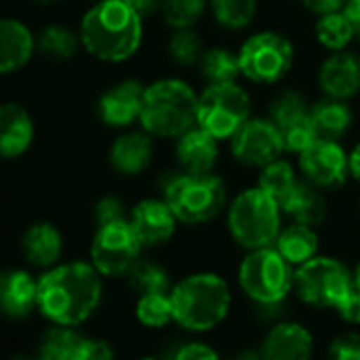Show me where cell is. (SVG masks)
<instances>
[{
	"instance_id": "6da1fadb",
	"label": "cell",
	"mask_w": 360,
	"mask_h": 360,
	"mask_svg": "<svg viewBox=\"0 0 360 360\" xmlns=\"http://www.w3.org/2000/svg\"><path fill=\"white\" fill-rule=\"evenodd\" d=\"M100 276L94 265L81 261L49 269L39 280V309L60 326L85 322L102 299Z\"/></svg>"
},
{
	"instance_id": "7a4b0ae2",
	"label": "cell",
	"mask_w": 360,
	"mask_h": 360,
	"mask_svg": "<svg viewBox=\"0 0 360 360\" xmlns=\"http://www.w3.org/2000/svg\"><path fill=\"white\" fill-rule=\"evenodd\" d=\"M142 20L123 0H100L81 22V45L102 62H125L142 45Z\"/></svg>"
},
{
	"instance_id": "3957f363",
	"label": "cell",
	"mask_w": 360,
	"mask_h": 360,
	"mask_svg": "<svg viewBox=\"0 0 360 360\" xmlns=\"http://www.w3.org/2000/svg\"><path fill=\"white\" fill-rule=\"evenodd\" d=\"M174 322L193 333H206L225 322L231 309V288L212 271H198L178 280L172 290Z\"/></svg>"
},
{
	"instance_id": "277c9868",
	"label": "cell",
	"mask_w": 360,
	"mask_h": 360,
	"mask_svg": "<svg viewBox=\"0 0 360 360\" xmlns=\"http://www.w3.org/2000/svg\"><path fill=\"white\" fill-rule=\"evenodd\" d=\"M198 98L183 79H159L146 85L138 121L153 138H178L195 125Z\"/></svg>"
},
{
	"instance_id": "5b68a950",
	"label": "cell",
	"mask_w": 360,
	"mask_h": 360,
	"mask_svg": "<svg viewBox=\"0 0 360 360\" xmlns=\"http://www.w3.org/2000/svg\"><path fill=\"white\" fill-rule=\"evenodd\" d=\"M282 208L259 185L242 191L227 210V227L236 244L246 250L274 246L282 229Z\"/></svg>"
},
{
	"instance_id": "8992f818",
	"label": "cell",
	"mask_w": 360,
	"mask_h": 360,
	"mask_svg": "<svg viewBox=\"0 0 360 360\" xmlns=\"http://www.w3.org/2000/svg\"><path fill=\"white\" fill-rule=\"evenodd\" d=\"M163 200L174 210L178 223L204 225L214 221L227 204V185L217 174H178L163 187Z\"/></svg>"
},
{
	"instance_id": "52a82bcc",
	"label": "cell",
	"mask_w": 360,
	"mask_h": 360,
	"mask_svg": "<svg viewBox=\"0 0 360 360\" xmlns=\"http://www.w3.org/2000/svg\"><path fill=\"white\" fill-rule=\"evenodd\" d=\"M240 288L259 305H278L295 288V267L274 248L248 250L238 269Z\"/></svg>"
},
{
	"instance_id": "ba28073f",
	"label": "cell",
	"mask_w": 360,
	"mask_h": 360,
	"mask_svg": "<svg viewBox=\"0 0 360 360\" xmlns=\"http://www.w3.org/2000/svg\"><path fill=\"white\" fill-rule=\"evenodd\" d=\"M240 70L250 83H280L295 64V47L290 39L276 30H261L248 37L240 51Z\"/></svg>"
},
{
	"instance_id": "9c48e42d",
	"label": "cell",
	"mask_w": 360,
	"mask_h": 360,
	"mask_svg": "<svg viewBox=\"0 0 360 360\" xmlns=\"http://www.w3.org/2000/svg\"><path fill=\"white\" fill-rule=\"evenodd\" d=\"M250 96L240 83L208 85L198 98L195 125L217 140H231L236 131L252 117Z\"/></svg>"
},
{
	"instance_id": "30bf717a",
	"label": "cell",
	"mask_w": 360,
	"mask_h": 360,
	"mask_svg": "<svg viewBox=\"0 0 360 360\" xmlns=\"http://www.w3.org/2000/svg\"><path fill=\"white\" fill-rule=\"evenodd\" d=\"M352 286V269H347L339 259L316 255L314 259L295 267L292 290L311 307L335 309Z\"/></svg>"
},
{
	"instance_id": "8fae6325",
	"label": "cell",
	"mask_w": 360,
	"mask_h": 360,
	"mask_svg": "<svg viewBox=\"0 0 360 360\" xmlns=\"http://www.w3.org/2000/svg\"><path fill=\"white\" fill-rule=\"evenodd\" d=\"M142 242L129 221L100 225L91 242V265L108 278L127 276L140 261Z\"/></svg>"
},
{
	"instance_id": "7c38bea8",
	"label": "cell",
	"mask_w": 360,
	"mask_h": 360,
	"mask_svg": "<svg viewBox=\"0 0 360 360\" xmlns=\"http://www.w3.org/2000/svg\"><path fill=\"white\" fill-rule=\"evenodd\" d=\"M229 148L236 161L259 169L286 153L282 131L269 117H250L229 140Z\"/></svg>"
},
{
	"instance_id": "4fadbf2b",
	"label": "cell",
	"mask_w": 360,
	"mask_h": 360,
	"mask_svg": "<svg viewBox=\"0 0 360 360\" xmlns=\"http://www.w3.org/2000/svg\"><path fill=\"white\" fill-rule=\"evenodd\" d=\"M299 169L311 185L326 189H339L349 178V153L339 140L318 138L299 155Z\"/></svg>"
},
{
	"instance_id": "5bb4252c",
	"label": "cell",
	"mask_w": 360,
	"mask_h": 360,
	"mask_svg": "<svg viewBox=\"0 0 360 360\" xmlns=\"http://www.w3.org/2000/svg\"><path fill=\"white\" fill-rule=\"evenodd\" d=\"M318 87L324 96L352 100L360 94V56L354 51L330 53L318 70Z\"/></svg>"
},
{
	"instance_id": "9a60e30c",
	"label": "cell",
	"mask_w": 360,
	"mask_h": 360,
	"mask_svg": "<svg viewBox=\"0 0 360 360\" xmlns=\"http://www.w3.org/2000/svg\"><path fill=\"white\" fill-rule=\"evenodd\" d=\"M259 356L261 360H311L314 337L299 322H278L267 330Z\"/></svg>"
},
{
	"instance_id": "2e32d148",
	"label": "cell",
	"mask_w": 360,
	"mask_h": 360,
	"mask_svg": "<svg viewBox=\"0 0 360 360\" xmlns=\"http://www.w3.org/2000/svg\"><path fill=\"white\" fill-rule=\"evenodd\" d=\"M129 225L142 246H161L176 233L178 219L165 200H142L129 212Z\"/></svg>"
},
{
	"instance_id": "e0dca14e",
	"label": "cell",
	"mask_w": 360,
	"mask_h": 360,
	"mask_svg": "<svg viewBox=\"0 0 360 360\" xmlns=\"http://www.w3.org/2000/svg\"><path fill=\"white\" fill-rule=\"evenodd\" d=\"M219 142L212 134L202 129L200 125H193L183 136L176 138V159L183 167L185 174L191 176H206L214 174V167L219 163Z\"/></svg>"
},
{
	"instance_id": "ac0fdd59",
	"label": "cell",
	"mask_w": 360,
	"mask_h": 360,
	"mask_svg": "<svg viewBox=\"0 0 360 360\" xmlns=\"http://www.w3.org/2000/svg\"><path fill=\"white\" fill-rule=\"evenodd\" d=\"M144 85L136 79H125L102 94L98 102L100 119L110 127H127L142 112Z\"/></svg>"
},
{
	"instance_id": "d6986e66",
	"label": "cell",
	"mask_w": 360,
	"mask_h": 360,
	"mask_svg": "<svg viewBox=\"0 0 360 360\" xmlns=\"http://www.w3.org/2000/svg\"><path fill=\"white\" fill-rule=\"evenodd\" d=\"M34 138V123L28 110L20 104L0 106V157L15 159L24 155Z\"/></svg>"
},
{
	"instance_id": "ffe728a7",
	"label": "cell",
	"mask_w": 360,
	"mask_h": 360,
	"mask_svg": "<svg viewBox=\"0 0 360 360\" xmlns=\"http://www.w3.org/2000/svg\"><path fill=\"white\" fill-rule=\"evenodd\" d=\"M153 155L155 144L148 131H127L112 142L110 165L123 176H138L150 165Z\"/></svg>"
},
{
	"instance_id": "44dd1931",
	"label": "cell",
	"mask_w": 360,
	"mask_h": 360,
	"mask_svg": "<svg viewBox=\"0 0 360 360\" xmlns=\"http://www.w3.org/2000/svg\"><path fill=\"white\" fill-rule=\"evenodd\" d=\"M280 208L284 217H290L292 223L309 225V227H320L326 219V198L324 191L309 180L301 178L299 185L280 202Z\"/></svg>"
},
{
	"instance_id": "7402d4cb",
	"label": "cell",
	"mask_w": 360,
	"mask_h": 360,
	"mask_svg": "<svg viewBox=\"0 0 360 360\" xmlns=\"http://www.w3.org/2000/svg\"><path fill=\"white\" fill-rule=\"evenodd\" d=\"M37 49L32 32L18 20H0V75L24 68Z\"/></svg>"
},
{
	"instance_id": "603a6c76",
	"label": "cell",
	"mask_w": 360,
	"mask_h": 360,
	"mask_svg": "<svg viewBox=\"0 0 360 360\" xmlns=\"http://www.w3.org/2000/svg\"><path fill=\"white\" fill-rule=\"evenodd\" d=\"M39 282L28 271L11 269L0 274V309L7 316L22 318L37 305Z\"/></svg>"
},
{
	"instance_id": "cb8c5ba5",
	"label": "cell",
	"mask_w": 360,
	"mask_h": 360,
	"mask_svg": "<svg viewBox=\"0 0 360 360\" xmlns=\"http://www.w3.org/2000/svg\"><path fill=\"white\" fill-rule=\"evenodd\" d=\"M309 117L316 136L326 140H339L341 136L347 134V129L354 123V112L349 104L345 100H337L328 96H324L322 100L309 106Z\"/></svg>"
},
{
	"instance_id": "d4e9b609",
	"label": "cell",
	"mask_w": 360,
	"mask_h": 360,
	"mask_svg": "<svg viewBox=\"0 0 360 360\" xmlns=\"http://www.w3.org/2000/svg\"><path fill=\"white\" fill-rule=\"evenodd\" d=\"M274 248L292 265L299 267L305 261L314 259L320 248V238L316 233V227L301 225V223H290L288 227H282Z\"/></svg>"
},
{
	"instance_id": "484cf974",
	"label": "cell",
	"mask_w": 360,
	"mask_h": 360,
	"mask_svg": "<svg viewBox=\"0 0 360 360\" xmlns=\"http://www.w3.org/2000/svg\"><path fill=\"white\" fill-rule=\"evenodd\" d=\"M22 248L30 263L39 267H49L58 263L62 255V233L51 223H37L26 231Z\"/></svg>"
},
{
	"instance_id": "4316f807",
	"label": "cell",
	"mask_w": 360,
	"mask_h": 360,
	"mask_svg": "<svg viewBox=\"0 0 360 360\" xmlns=\"http://www.w3.org/2000/svg\"><path fill=\"white\" fill-rule=\"evenodd\" d=\"M200 75L208 85H223V83H238L242 77L240 70V56L225 49V47H212L204 51L200 64Z\"/></svg>"
},
{
	"instance_id": "83f0119b",
	"label": "cell",
	"mask_w": 360,
	"mask_h": 360,
	"mask_svg": "<svg viewBox=\"0 0 360 360\" xmlns=\"http://www.w3.org/2000/svg\"><path fill=\"white\" fill-rule=\"evenodd\" d=\"M314 34H316V41L324 49L335 53V51L347 49V45L356 37V30H354L352 22L347 20V15L343 13V9H339L333 13L318 15L316 26H314Z\"/></svg>"
},
{
	"instance_id": "f1b7e54d",
	"label": "cell",
	"mask_w": 360,
	"mask_h": 360,
	"mask_svg": "<svg viewBox=\"0 0 360 360\" xmlns=\"http://www.w3.org/2000/svg\"><path fill=\"white\" fill-rule=\"evenodd\" d=\"M87 337L75 333L68 326H60L47 333L41 343V356L45 360H83Z\"/></svg>"
},
{
	"instance_id": "f546056e",
	"label": "cell",
	"mask_w": 360,
	"mask_h": 360,
	"mask_svg": "<svg viewBox=\"0 0 360 360\" xmlns=\"http://www.w3.org/2000/svg\"><path fill=\"white\" fill-rule=\"evenodd\" d=\"M214 22L225 30H244L257 18L259 0H208Z\"/></svg>"
},
{
	"instance_id": "4dcf8cb0",
	"label": "cell",
	"mask_w": 360,
	"mask_h": 360,
	"mask_svg": "<svg viewBox=\"0 0 360 360\" xmlns=\"http://www.w3.org/2000/svg\"><path fill=\"white\" fill-rule=\"evenodd\" d=\"M309 106L303 94L295 89H286L280 96H276L269 104V119L278 125L280 131L299 125L309 119Z\"/></svg>"
},
{
	"instance_id": "1f68e13d",
	"label": "cell",
	"mask_w": 360,
	"mask_h": 360,
	"mask_svg": "<svg viewBox=\"0 0 360 360\" xmlns=\"http://www.w3.org/2000/svg\"><path fill=\"white\" fill-rule=\"evenodd\" d=\"M299 176H297V169L290 161L286 159H276L274 163L265 165L259 174V187L263 191H267L271 198H276L278 202H282L297 185H299Z\"/></svg>"
},
{
	"instance_id": "d6a6232c",
	"label": "cell",
	"mask_w": 360,
	"mask_h": 360,
	"mask_svg": "<svg viewBox=\"0 0 360 360\" xmlns=\"http://www.w3.org/2000/svg\"><path fill=\"white\" fill-rule=\"evenodd\" d=\"M79 43H81V37H77L72 30H68L64 26H49L39 34L37 49L49 60L64 62L77 53Z\"/></svg>"
},
{
	"instance_id": "836d02e7",
	"label": "cell",
	"mask_w": 360,
	"mask_h": 360,
	"mask_svg": "<svg viewBox=\"0 0 360 360\" xmlns=\"http://www.w3.org/2000/svg\"><path fill=\"white\" fill-rule=\"evenodd\" d=\"M131 290L138 295H148V292H169L172 290V280L169 274L163 265L155 261H144L140 259L131 271L127 274Z\"/></svg>"
},
{
	"instance_id": "e575fe53",
	"label": "cell",
	"mask_w": 360,
	"mask_h": 360,
	"mask_svg": "<svg viewBox=\"0 0 360 360\" xmlns=\"http://www.w3.org/2000/svg\"><path fill=\"white\" fill-rule=\"evenodd\" d=\"M208 0H159V13L163 22L174 28H193L206 13Z\"/></svg>"
},
{
	"instance_id": "d590c367",
	"label": "cell",
	"mask_w": 360,
	"mask_h": 360,
	"mask_svg": "<svg viewBox=\"0 0 360 360\" xmlns=\"http://www.w3.org/2000/svg\"><path fill=\"white\" fill-rule=\"evenodd\" d=\"M167 56L183 68L198 66L204 56V43L195 28H180L167 41Z\"/></svg>"
},
{
	"instance_id": "8d00e7d4",
	"label": "cell",
	"mask_w": 360,
	"mask_h": 360,
	"mask_svg": "<svg viewBox=\"0 0 360 360\" xmlns=\"http://www.w3.org/2000/svg\"><path fill=\"white\" fill-rule=\"evenodd\" d=\"M136 318L142 326H148V328H163L169 322H174L169 292L140 295V299L136 303Z\"/></svg>"
},
{
	"instance_id": "74e56055",
	"label": "cell",
	"mask_w": 360,
	"mask_h": 360,
	"mask_svg": "<svg viewBox=\"0 0 360 360\" xmlns=\"http://www.w3.org/2000/svg\"><path fill=\"white\" fill-rule=\"evenodd\" d=\"M328 360H360V333H341L328 345Z\"/></svg>"
},
{
	"instance_id": "f35d334b",
	"label": "cell",
	"mask_w": 360,
	"mask_h": 360,
	"mask_svg": "<svg viewBox=\"0 0 360 360\" xmlns=\"http://www.w3.org/2000/svg\"><path fill=\"white\" fill-rule=\"evenodd\" d=\"M125 219H129V217L125 212L123 200H119L115 195H108V198H104V200L98 202V206H96L98 227L100 225H108V223H117V221H125Z\"/></svg>"
},
{
	"instance_id": "ab89813d",
	"label": "cell",
	"mask_w": 360,
	"mask_h": 360,
	"mask_svg": "<svg viewBox=\"0 0 360 360\" xmlns=\"http://www.w3.org/2000/svg\"><path fill=\"white\" fill-rule=\"evenodd\" d=\"M335 311L339 314V318L347 324H360V290L356 286H352L345 297L337 303Z\"/></svg>"
},
{
	"instance_id": "60d3db41",
	"label": "cell",
	"mask_w": 360,
	"mask_h": 360,
	"mask_svg": "<svg viewBox=\"0 0 360 360\" xmlns=\"http://www.w3.org/2000/svg\"><path fill=\"white\" fill-rule=\"evenodd\" d=\"M172 360H221V356L212 345L202 341H191L180 347Z\"/></svg>"
},
{
	"instance_id": "b9f144b4",
	"label": "cell",
	"mask_w": 360,
	"mask_h": 360,
	"mask_svg": "<svg viewBox=\"0 0 360 360\" xmlns=\"http://www.w3.org/2000/svg\"><path fill=\"white\" fill-rule=\"evenodd\" d=\"M83 360H115V352L104 339H87Z\"/></svg>"
},
{
	"instance_id": "7bdbcfd3",
	"label": "cell",
	"mask_w": 360,
	"mask_h": 360,
	"mask_svg": "<svg viewBox=\"0 0 360 360\" xmlns=\"http://www.w3.org/2000/svg\"><path fill=\"white\" fill-rule=\"evenodd\" d=\"M345 0H301V5L316 13V15H324V13H333V11H339L343 7Z\"/></svg>"
},
{
	"instance_id": "ee69618b",
	"label": "cell",
	"mask_w": 360,
	"mask_h": 360,
	"mask_svg": "<svg viewBox=\"0 0 360 360\" xmlns=\"http://www.w3.org/2000/svg\"><path fill=\"white\" fill-rule=\"evenodd\" d=\"M127 3L134 11H138L142 18H148L153 15L155 11H159V0H123Z\"/></svg>"
},
{
	"instance_id": "f6af8a7d",
	"label": "cell",
	"mask_w": 360,
	"mask_h": 360,
	"mask_svg": "<svg viewBox=\"0 0 360 360\" xmlns=\"http://www.w3.org/2000/svg\"><path fill=\"white\" fill-rule=\"evenodd\" d=\"M349 176L360 183V142L349 153Z\"/></svg>"
},
{
	"instance_id": "bcb514c9",
	"label": "cell",
	"mask_w": 360,
	"mask_h": 360,
	"mask_svg": "<svg viewBox=\"0 0 360 360\" xmlns=\"http://www.w3.org/2000/svg\"><path fill=\"white\" fill-rule=\"evenodd\" d=\"M352 282H354V286L360 290V261H358V265L352 269Z\"/></svg>"
},
{
	"instance_id": "7dc6e473",
	"label": "cell",
	"mask_w": 360,
	"mask_h": 360,
	"mask_svg": "<svg viewBox=\"0 0 360 360\" xmlns=\"http://www.w3.org/2000/svg\"><path fill=\"white\" fill-rule=\"evenodd\" d=\"M238 360H261V356H259V352H257V354H250V352H246V354H242Z\"/></svg>"
},
{
	"instance_id": "c3c4849f",
	"label": "cell",
	"mask_w": 360,
	"mask_h": 360,
	"mask_svg": "<svg viewBox=\"0 0 360 360\" xmlns=\"http://www.w3.org/2000/svg\"><path fill=\"white\" fill-rule=\"evenodd\" d=\"M15 360H45V358L41 356V358H15Z\"/></svg>"
},
{
	"instance_id": "681fc988",
	"label": "cell",
	"mask_w": 360,
	"mask_h": 360,
	"mask_svg": "<svg viewBox=\"0 0 360 360\" xmlns=\"http://www.w3.org/2000/svg\"><path fill=\"white\" fill-rule=\"evenodd\" d=\"M140 360H157V358H140Z\"/></svg>"
},
{
	"instance_id": "f907efd6",
	"label": "cell",
	"mask_w": 360,
	"mask_h": 360,
	"mask_svg": "<svg viewBox=\"0 0 360 360\" xmlns=\"http://www.w3.org/2000/svg\"><path fill=\"white\" fill-rule=\"evenodd\" d=\"M352 3H358V5H360V0H352Z\"/></svg>"
}]
</instances>
